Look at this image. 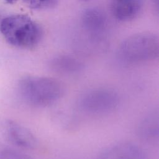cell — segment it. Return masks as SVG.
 <instances>
[{
    "label": "cell",
    "mask_w": 159,
    "mask_h": 159,
    "mask_svg": "<svg viewBox=\"0 0 159 159\" xmlns=\"http://www.w3.org/2000/svg\"><path fill=\"white\" fill-rule=\"evenodd\" d=\"M0 134L9 143L21 148L34 150L38 146L36 137L29 129L10 119L0 120Z\"/></svg>",
    "instance_id": "obj_5"
},
{
    "label": "cell",
    "mask_w": 159,
    "mask_h": 159,
    "mask_svg": "<svg viewBox=\"0 0 159 159\" xmlns=\"http://www.w3.org/2000/svg\"><path fill=\"white\" fill-rule=\"evenodd\" d=\"M24 3L32 9H48L53 8L58 0H23Z\"/></svg>",
    "instance_id": "obj_11"
},
{
    "label": "cell",
    "mask_w": 159,
    "mask_h": 159,
    "mask_svg": "<svg viewBox=\"0 0 159 159\" xmlns=\"http://www.w3.org/2000/svg\"><path fill=\"white\" fill-rule=\"evenodd\" d=\"M137 133L138 137L147 142H155L159 136V111L158 108L150 111L139 122Z\"/></svg>",
    "instance_id": "obj_7"
},
{
    "label": "cell",
    "mask_w": 159,
    "mask_h": 159,
    "mask_svg": "<svg viewBox=\"0 0 159 159\" xmlns=\"http://www.w3.org/2000/svg\"><path fill=\"white\" fill-rule=\"evenodd\" d=\"M82 1H88V0H82Z\"/></svg>",
    "instance_id": "obj_14"
},
{
    "label": "cell",
    "mask_w": 159,
    "mask_h": 159,
    "mask_svg": "<svg viewBox=\"0 0 159 159\" xmlns=\"http://www.w3.org/2000/svg\"><path fill=\"white\" fill-rule=\"evenodd\" d=\"M0 30L9 44L21 48L35 47L43 36L41 27L24 14L12 15L3 19L1 22Z\"/></svg>",
    "instance_id": "obj_2"
},
{
    "label": "cell",
    "mask_w": 159,
    "mask_h": 159,
    "mask_svg": "<svg viewBox=\"0 0 159 159\" xmlns=\"http://www.w3.org/2000/svg\"><path fill=\"white\" fill-rule=\"evenodd\" d=\"M119 101V96L114 89L98 88L83 93L78 101V106L88 114L104 115L115 111Z\"/></svg>",
    "instance_id": "obj_4"
},
{
    "label": "cell",
    "mask_w": 159,
    "mask_h": 159,
    "mask_svg": "<svg viewBox=\"0 0 159 159\" xmlns=\"http://www.w3.org/2000/svg\"><path fill=\"white\" fill-rule=\"evenodd\" d=\"M17 88L24 101L37 107L52 105L61 99L65 93V86L61 81L47 76H24L19 80Z\"/></svg>",
    "instance_id": "obj_1"
},
{
    "label": "cell",
    "mask_w": 159,
    "mask_h": 159,
    "mask_svg": "<svg viewBox=\"0 0 159 159\" xmlns=\"http://www.w3.org/2000/svg\"><path fill=\"white\" fill-rule=\"evenodd\" d=\"M50 68L57 73L71 75L81 72L83 69V65L76 59L68 57H59L52 61Z\"/></svg>",
    "instance_id": "obj_9"
},
{
    "label": "cell",
    "mask_w": 159,
    "mask_h": 159,
    "mask_svg": "<svg viewBox=\"0 0 159 159\" xmlns=\"http://www.w3.org/2000/svg\"><path fill=\"white\" fill-rule=\"evenodd\" d=\"M121 58L129 63L155 60L158 55V38L150 34H139L129 37L119 48Z\"/></svg>",
    "instance_id": "obj_3"
},
{
    "label": "cell",
    "mask_w": 159,
    "mask_h": 159,
    "mask_svg": "<svg viewBox=\"0 0 159 159\" xmlns=\"http://www.w3.org/2000/svg\"><path fill=\"white\" fill-rule=\"evenodd\" d=\"M142 7V0H111V9L113 16L120 21L134 19Z\"/></svg>",
    "instance_id": "obj_8"
},
{
    "label": "cell",
    "mask_w": 159,
    "mask_h": 159,
    "mask_svg": "<svg viewBox=\"0 0 159 159\" xmlns=\"http://www.w3.org/2000/svg\"><path fill=\"white\" fill-rule=\"evenodd\" d=\"M7 3H9V4H13L17 0H4Z\"/></svg>",
    "instance_id": "obj_13"
},
{
    "label": "cell",
    "mask_w": 159,
    "mask_h": 159,
    "mask_svg": "<svg viewBox=\"0 0 159 159\" xmlns=\"http://www.w3.org/2000/svg\"><path fill=\"white\" fill-rule=\"evenodd\" d=\"M98 159H147V156L143 150L137 144L123 142L104 149Z\"/></svg>",
    "instance_id": "obj_6"
},
{
    "label": "cell",
    "mask_w": 159,
    "mask_h": 159,
    "mask_svg": "<svg viewBox=\"0 0 159 159\" xmlns=\"http://www.w3.org/2000/svg\"><path fill=\"white\" fill-rule=\"evenodd\" d=\"M83 22L85 27L91 31H99L104 27L106 19L104 14L96 8H89L84 11Z\"/></svg>",
    "instance_id": "obj_10"
},
{
    "label": "cell",
    "mask_w": 159,
    "mask_h": 159,
    "mask_svg": "<svg viewBox=\"0 0 159 159\" xmlns=\"http://www.w3.org/2000/svg\"><path fill=\"white\" fill-rule=\"evenodd\" d=\"M0 159H35L25 153L9 148H0Z\"/></svg>",
    "instance_id": "obj_12"
}]
</instances>
